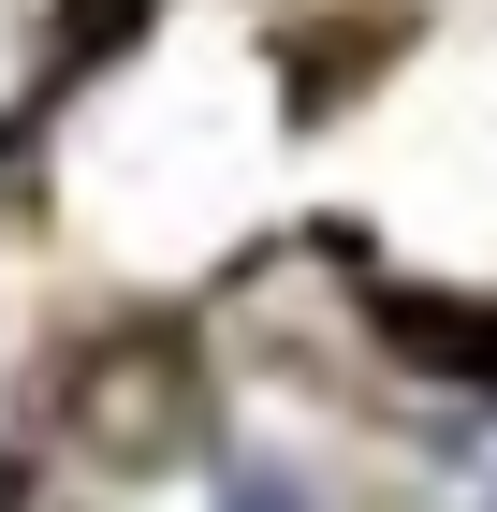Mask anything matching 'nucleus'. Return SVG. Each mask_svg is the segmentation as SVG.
<instances>
[{"label":"nucleus","mask_w":497,"mask_h":512,"mask_svg":"<svg viewBox=\"0 0 497 512\" xmlns=\"http://www.w3.org/2000/svg\"><path fill=\"white\" fill-rule=\"evenodd\" d=\"M117 381L132 395H88L103 410V454H161V439L191 425V395H161V352H117Z\"/></svg>","instance_id":"f257e3e1"},{"label":"nucleus","mask_w":497,"mask_h":512,"mask_svg":"<svg viewBox=\"0 0 497 512\" xmlns=\"http://www.w3.org/2000/svg\"><path fill=\"white\" fill-rule=\"evenodd\" d=\"M220 512H322V498H307L293 469H234V498H220Z\"/></svg>","instance_id":"f03ea898"}]
</instances>
